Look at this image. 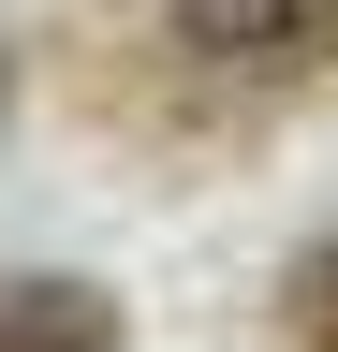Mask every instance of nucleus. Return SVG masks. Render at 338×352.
<instances>
[{
  "instance_id": "obj_1",
  "label": "nucleus",
  "mask_w": 338,
  "mask_h": 352,
  "mask_svg": "<svg viewBox=\"0 0 338 352\" xmlns=\"http://www.w3.org/2000/svg\"><path fill=\"white\" fill-rule=\"evenodd\" d=\"M74 103L133 162H250L294 118H338V0H103Z\"/></svg>"
},
{
  "instance_id": "obj_2",
  "label": "nucleus",
  "mask_w": 338,
  "mask_h": 352,
  "mask_svg": "<svg viewBox=\"0 0 338 352\" xmlns=\"http://www.w3.org/2000/svg\"><path fill=\"white\" fill-rule=\"evenodd\" d=\"M0 352H118V294L103 279H0Z\"/></svg>"
},
{
  "instance_id": "obj_3",
  "label": "nucleus",
  "mask_w": 338,
  "mask_h": 352,
  "mask_svg": "<svg viewBox=\"0 0 338 352\" xmlns=\"http://www.w3.org/2000/svg\"><path fill=\"white\" fill-rule=\"evenodd\" d=\"M279 338H294V352H338V235L294 250V279H279Z\"/></svg>"
}]
</instances>
